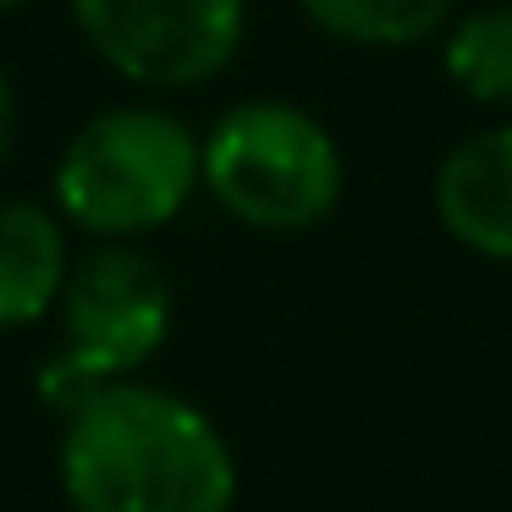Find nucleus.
I'll return each instance as SVG.
<instances>
[{"instance_id":"obj_1","label":"nucleus","mask_w":512,"mask_h":512,"mask_svg":"<svg viewBox=\"0 0 512 512\" xmlns=\"http://www.w3.org/2000/svg\"><path fill=\"white\" fill-rule=\"evenodd\" d=\"M72 512H232L237 463L226 435L177 391L111 380L61 435Z\"/></svg>"},{"instance_id":"obj_2","label":"nucleus","mask_w":512,"mask_h":512,"mask_svg":"<svg viewBox=\"0 0 512 512\" xmlns=\"http://www.w3.org/2000/svg\"><path fill=\"white\" fill-rule=\"evenodd\" d=\"M199 188V138L155 105H116L83 122L56 160V204L89 237L155 232Z\"/></svg>"},{"instance_id":"obj_3","label":"nucleus","mask_w":512,"mask_h":512,"mask_svg":"<svg viewBox=\"0 0 512 512\" xmlns=\"http://www.w3.org/2000/svg\"><path fill=\"white\" fill-rule=\"evenodd\" d=\"M199 182L254 232H309L342 199V149L287 100H243L199 144Z\"/></svg>"},{"instance_id":"obj_4","label":"nucleus","mask_w":512,"mask_h":512,"mask_svg":"<svg viewBox=\"0 0 512 512\" xmlns=\"http://www.w3.org/2000/svg\"><path fill=\"white\" fill-rule=\"evenodd\" d=\"M89 50L138 89H199L232 67L248 0H72Z\"/></svg>"},{"instance_id":"obj_5","label":"nucleus","mask_w":512,"mask_h":512,"mask_svg":"<svg viewBox=\"0 0 512 512\" xmlns=\"http://www.w3.org/2000/svg\"><path fill=\"white\" fill-rule=\"evenodd\" d=\"M67 347L89 358L105 380H127L166 347L171 331V281L149 254L105 243L67 270L61 287Z\"/></svg>"},{"instance_id":"obj_6","label":"nucleus","mask_w":512,"mask_h":512,"mask_svg":"<svg viewBox=\"0 0 512 512\" xmlns=\"http://www.w3.org/2000/svg\"><path fill=\"white\" fill-rule=\"evenodd\" d=\"M435 215L463 248L512 265V127H485L441 160Z\"/></svg>"},{"instance_id":"obj_7","label":"nucleus","mask_w":512,"mask_h":512,"mask_svg":"<svg viewBox=\"0 0 512 512\" xmlns=\"http://www.w3.org/2000/svg\"><path fill=\"white\" fill-rule=\"evenodd\" d=\"M67 287L61 221L34 199H0V331L34 325Z\"/></svg>"},{"instance_id":"obj_8","label":"nucleus","mask_w":512,"mask_h":512,"mask_svg":"<svg viewBox=\"0 0 512 512\" xmlns=\"http://www.w3.org/2000/svg\"><path fill=\"white\" fill-rule=\"evenodd\" d=\"M298 6L320 34L369 50L424 45L452 17V0H298Z\"/></svg>"},{"instance_id":"obj_9","label":"nucleus","mask_w":512,"mask_h":512,"mask_svg":"<svg viewBox=\"0 0 512 512\" xmlns=\"http://www.w3.org/2000/svg\"><path fill=\"white\" fill-rule=\"evenodd\" d=\"M446 78L468 100L512 111V0L479 6L446 34Z\"/></svg>"},{"instance_id":"obj_10","label":"nucleus","mask_w":512,"mask_h":512,"mask_svg":"<svg viewBox=\"0 0 512 512\" xmlns=\"http://www.w3.org/2000/svg\"><path fill=\"white\" fill-rule=\"evenodd\" d=\"M105 386H111V380H105L89 358L72 353V347H61V353L39 369V402L56 408V413H78L83 402H89L94 391H105Z\"/></svg>"},{"instance_id":"obj_11","label":"nucleus","mask_w":512,"mask_h":512,"mask_svg":"<svg viewBox=\"0 0 512 512\" xmlns=\"http://www.w3.org/2000/svg\"><path fill=\"white\" fill-rule=\"evenodd\" d=\"M12 138H17V94H12V78L0 72V166L12 155Z\"/></svg>"},{"instance_id":"obj_12","label":"nucleus","mask_w":512,"mask_h":512,"mask_svg":"<svg viewBox=\"0 0 512 512\" xmlns=\"http://www.w3.org/2000/svg\"><path fill=\"white\" fill-rule=\"evenodd\" d=\"M17 6H28V0H0V12H17Z\"/></svg>"}]
</instances>
